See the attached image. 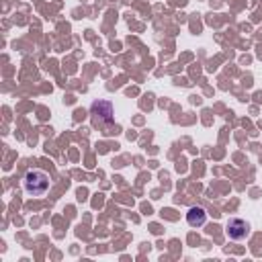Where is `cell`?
I'll use <instances>...</instances> for the list:
<instances>
[{
  "mask_svg": "<svg viewBox=\"0 0 262 262\" xmlns=\"http://www.w3.org/2000/svg\"><path fill=\"white\" fill-rule=\"evenodd\" d=\"M186 221H188V225H192V227L205 225V221H207L205 209H203V207H190L188 213H186Z\"/></svg>",
  "mask_w": 262,
  "mask_h": 262,
  "instance_id": "277c9868",
  "label": "cell"
},
{
  "mask_svg": "<svg viewBox=\"0 0 262 262\" xmlns=\"http://www.w3.org/2000/svg\"><path fill=\"white\" fill-rule=\"evenodd\" d=\"M225 231H227V235H229L231 239H237V242H239V239H244V237L250 235V223L244 221V219H239V217H233V219L227 221Z\"/></svg>",
  "mask_w": 262,
  "mask_h": 262,
  "instance_id": "3957f363",
  "label": "cell"
},
{
  "mask_svg": "<svg viewBox=\"0 0 262 262\" xmlns=\"http://www.w3.org/2000/svg\"><path fill=\"white\" fill-rule=\"evenodd\" d=\"M90 115H92L94 125H104V123H113L115 108L108 100H94L92 106H90Z\"/></svg>",
  "mask_w": 262,
  "mask_h": 262,
  "instance_id": "7a4b0ae2",
  "label": "cell"
},
{
  "mask_svg": "<svg viewBox=\"0 0 262 262\" xmlns=\"http://www.w3.org/2000/svg\"><path fill=\"white\" fill-rule=\"evenodd\" d=\"M49 184H51L49 174H45L43 170H29L25 174V180H23L25 192L33 194V196H43L49 190Z\"/></svg>",
  "mask_w": 262,
  "mask_h": 262,
  "instance_id": "6da1fadb",
  "label": "cell"
}]
</instances>
